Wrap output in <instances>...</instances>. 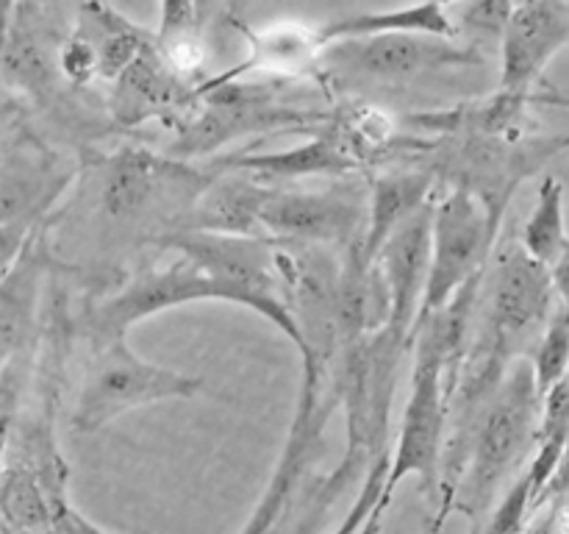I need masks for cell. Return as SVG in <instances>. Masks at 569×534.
<instances>
[{
    "mask_svg": "<svg viewBox=\"0 0 569 534\" xmlns=\"http://www.w3.org/2000/svg\"><path fill=\"white\" fill-rule=\"evenodd\" d=\"M322 50L328 44L348 42V39L383 37V33H426V37L459 39V26L453 20L450 6L442 3H420L406 6V9L387 11H359V14L342 17V20L326 22L317 28Z\"/></svg>",
    "mask_w": 569,
    "mask_h": 534,
    "instance_id": "44dd1931",
    "label": "cell"
},
{
    "mask_svg": "<svg viewBox=\"0 0 569 534\" xmlns=\"http://www.w3.org/2000/svg\"><path fill=\"white\" fill-rule=\"evenodd\" d=\"M569 243L565 215V181L545 176L537 189V204L520 231V245L539 265L550 267Z\"/></svg>",
    "mask_w": 569,
    "mask_h": 534,
    "instance_id": "603a6c76",
    "label": "cell"
},
{
    "mask_svg": "<svg viewBox=\"0 0 569 534\" xmlns=\"http://www.w3.org/2000/svg\"><path fill=\"white\" fill-rule=\"evenodd\" d=\"M81 165L56 154L33 134H20L0 154V226H44L76 184Z\"/></svg>",
    "mask_w": 569,
    "mask_h": 534,
    "instance_id": "8fae6325",
    "label": "cell"
},
{
    "mask_svg": "<svg viewBox=\"0 0 569 534\" xmlns=\"http://www.w3.org/2000/svg\"><path fill=\"white\" fill-rule=\"evenodd\" d=\"M217 172V170H214ZM270 187L244 172H217L170 231H206L261 237V209Z\"/></svg>",
    "mask_w": 569,
    "mask_h": 534,
    "instance_id": "d6986e66",
    "label": "cell"
},
{
    "mask_svg": "<svg viewBox=\"0 0 569 534\" xmlns=\"http://www.w3.org/2000/svg\"><path fill=\"white\" fill-rule=\"evenodd\" d=\"M248 56L231 70H222L217 76H209L206 81L211 83H231L239 81L248 72H264V76L292 78L311 76L320 72V33L317 28H306L303 22H272L261 31H248Z\"/></svg>",
    "mask_w": 569,
    "mask_h": 534,
    "instance_id": "ffe728a7",
    "label": "cell"
},
{
    "mask_svg": "<svg viewBox=\"0 0 569 534\" xmlns=\"http://www.w3.org/2000/svg\"><path fill=\"white\" fill-rule=\"evenodd\" d=\"M100 167L103 176L98 200L106 217L137 220L170 206L172 226L187 215L194 198L217 176L211 167H198L194 161H181L170 154H156L144 145H120L100 161Z\"/></svg>",
    "mask_w": 569,
    "mask_h": 534,
    "instance_id": "8992f818",
    "label": "cell"
},
{
    "mask_svg": "<svg viewBox=\"0 0 569 534\" xmlns=\"http://www.w3.org/2000/svg\"><path fill=\"white\" fill-rule=\"evenodd\" d=\"M531 367L533 378H537L539 393L545 395L553 387H559L569 373V312L556 306L553 317L545 326L542 337H539L537 348L531 350Z\"/></svg>",
    "mask_w": 569,
    "mask_h": 534,
    "instance_id": "cb8c5ba5",
    "label": "cell"
},
{
    "mask_svg": "<svg viewBox=\"0 0 569 534\" xmlns=\"http://www.w3.org/2000/svg\"><path fill=\"white\" fill-rule=\"evenodd\" d=\"M48 226V222H44ZM42 226H0V281L9 276L11 267L20 261L26 248L31 245L33 234Z\"/></svg>",
    "mask_w": 569,
    "mask_h": 534,
    "instance_id": "f1b7e54d",
    "label": "cell"
},
{
    "mask_svg": "<svg viewBox=\"0 0 569 534\" xmlns=\"http://www.w3.org/2000/svg\"><path fill=\"white\" fill-rule=\"evenodd\" d=\"M533 106H569V98L559 89L548 92L498 89L489 98L465 100L450 109L406 111L398 120L406 134L426 139H506L526 137L528 115Z\"/></svg>",
    "mask_w": 569,
    "mask_h": 534,
    "instance_id": "7c38bea8",
    "label": "cell"
},
{
    "mask_svg": "<svg viewBox=\"0 0 569 534\" xmlns=\"http://www.w3.org/2000/svg\"><path fill=\"white\" fill-rule=\"evenodd\" d=\"M331 117V115H328ZM206 167L217 172H244L267 187H281L283 181L298 178H337V181H353L367 172L365 159L359 150L348 142L339 128L331 122L311 134L309 142L295 145L289 150H270V154H220L217 159L206 161Z\"/></svg>",
    "mask_w": 569,
    "mask_h": 534,
    "instance_id": "4fadbf2b",
    "label": "cell"
},
{
    "mask_svg": "<svg viewBox=\"0 0 569 534\" xmlns=\"http://www.w3.org/2000/svg\"><path fill=\"white\" fill-rule=\"evenodd\" d=\"M545 398L531 359H520L481 415L459 437L445 439L437 510L426 534H439L453 512L472 528L489 517L506 490L528 471L537 454Z\"/></svg>",
    "mask_w": 569,
    "mask_h": 534,
    "instance_id": "6da1fadb",
    "label": "cell"
},
{
    "mask_svg": "<svg viewBox=\"0 0 569 534\" xmlns=\"http://www.w3.org/2000/svg\"><path fill=\"white\" fill-rule=\"evenodd\" d=\"M569 134H526L506 139H433L422 159L439 176V189H467L506 220L522 181L567 154Z\"/></svg>",
    "mask_w": 569,
    "mask_h": 534,
    "instance_id": "277c9868",
    "label": "cell"
},
{
    "mask_svg": "<svg viewBox=\"0 0 569 534\" xmlns=\"http://www.w3.org/2000/svg\"><path fill=\"white\" fill-rule=\"evenodd\" d=\"M56 267L59 261L48 245V226H42L0 281V365L37 350L42 337L44 281Z\"/></svg>",
    "mask_w": 569,
    "mask_h": 534,
    "instance_id": "e0dca14e",
    "label": "cell"
},
{
    "mask_svg": "<svg viewBox=\"0 0 569 534\" xmlns=\"http://www.w3.org/2000/svg\"><path fill=\"white\" fill-rule=\"evenodd\" d=\"M326 111L298 109L283 100L272 87L259 83H211L200 81L194 87V103L172 122L176 139L167 154L181 161L217 159V150L239 137H264L278 131H320L328 122Z\"/></svg>",
    "mask_w": 569,
    "mask_h": 534,
    "instance_id": "7a4b0ae2",
    "label": "cell"
},
{
    "mask_svg": "<svg viewBox=\"0 0 569 534\" xmlns=\"http://www.w3.org/2000/svg\"><path fill=\"white\" fill-rule=\"evenodd\" d=\"M33 356H37V350L14 356L6 365H0V459L9 451L17 423L22 417V404H26L28 387L33 382V362H37Z\"/></svg>",
    "mask_w": 569,
    "mask_h": 534,
    "instance_id": "d4e9b609",
    "label": "cell"
},
{
    "mask_svg": "<svg viewBox=\"0 0 569 534\" xmlns=\"http://www.w3.org/2000/svg\"><path fill=\"white\" fill-rule=\"evenodd\" d=\"M0 534H31V532H17V528H9V526H3V523H0Z\"/></svg>",
    "mask_w": 569,
    "mask_h": 534,
    "instance_id": "836d02e7",
    "label": "cell"
},
{
    "mask_svg": "<svg viewBox=\"0 0 569 534\" xmlns=\"http://www.w3.org/2000/svg\"><path fill=\"white\" fill-rule=\"evenodd\" d=\"M561 387H565V393H567V404H569V373H567L565 382H561ZM567 454H569V451H567Z\"/></svg>",
    "mask_w": 569,
    "mask_h": 534,
    "instance_id": "e575fe53",
    "label": "cell"
},
{
    "mask_svg": "<svg viewBox=\"0 0 569 534\" xmlns=\"http://www.w3.org/2000/svg\"><path fill=\"white\" fill-rule=\"evenodd\" d=\"M367 215V184L361 187L353 181H337L333 189L270 187L261 209V237L345 250L365 243Z\"/></svg>",
    "mask_w": 569,
    "mask_h": 534,
    "instance_id": "9c48e42d",
    "label": "cell"
},
{
    "mask_svg": "<svg viewBox=\"0 0 569 534\" xmlns=\"http://www.w3.org/2000/svg\"><path fill=\"white\" fill-rule=\"evenodd\" d=\"M206 300L242 306V298L231 287L211 278L192 261L176 256L161 267L133 273L126 284L114 287L109 295H100L87 309L83 326L87 337H126L128 328L148 317L178 306L206 304Z\"/></svg>",
    "mask_w": 569,
    "mask_h": 534,
    "instance_id": "ba28073f",
    "label": "cell"
},
{
    "mask_svg": "<svg viewBox=\"0 0 569 534\" xmlns=\"http://www.w3.org/2000/svg\"><path fill=\"white\" fill-rule=\"evenodd\" d=\"M503 234V217L467 189H439L431 222V273L420 317L448 306L483 276Z\"/></svg>",
    "mask_w": 569,
    "mask_h": 534,
    "instance_id": "52a82bcc",
    "label": "cell"
},
{
    "mask_svg": "<svg viewBox=\"0 0 569 534\" xmlns=\"http://www.w3.org/2000/svg\"><path fill=\"white\" fill-rule=\"evenodd\" d=\"M533 515H537V487H533L531 473L526 471L506 490L487 521L472 528V534H522Z\"/></svg>",
    "mask_w": 569,
    "mask_h": 534,
    "instance_id": "484cf974",
    "label": "cell"
},
{
    "mask_svg": "<svg viewBox=\"0 0 569 534\" xmlns=\"http://www.w3.org/2000/svg\"><path fill=\"white\" fill-rule=\"evenodd\" d=\"M553 498H569V454L565 456V462L559 465V471H556L553 482H550L548 490H545L539 510H542V506L548 504V501H553Z\"/></svg>",
    "mask_w": 569,
    "mask_h": 534,
    "instance_id": "1f68e13d",
    "label": "cell"
},
{
    "mask_svg": "<svg viewBox=\"0 0 569 534\" xmlns=\"http://www.w3.org/2000/svg\"><path fill=\"white\" fill-rule=\"evenodd\" d=\"M569 44V3H515L500 37V83L506 92H539L550 61Z\"/></svg>",
    "mask_w": 569,
    "mask_h": 534,
    "instance_id": "9a60e30c",
    "label": "cell"
},
{
    "mask_svg": "<svg viewBox=\"0 0 569 534\" xmlns=\"http://www.w3.org/2000/svg\"><path fill=\"white\" fill-rule=\"evenodd\" d=\"M72 504H61L33 467L14 456L0 459V523L17 532L59 534V517Z\"/></svg>",
    "mask_w": 569,
    "mask_h": 534,
    "instance_id": "7402d4cb",
    "label": "cell"
},
{
    "mask_svg": "<svg viewBox=\"0 0 569 534\" xmlns=\"http://www.w3.org/2000/svg\"><path fill=\"white\" fill-rule=\"evenodd\" d=\"M481 65H487V53L478 44H461L459 39L426 37V33L348 39V42L328 44L320 56V70L348 72L367 81H403L422 72Z\"/></svg>",
    "mask_w": 569,
    "mask_h": 534,
    "instance_id": "30bf717a",
    "label": "cell"
},
{
    "mask_svg": "<svg viewBox=\"0 0 569 534\" xmlns=\"http://www.w3.org/2000/svg\"><path fill=\"white\" fill-rule=\"evenodd\" d=\"M389 456L392 454H387V456H381V459L372 462L370 471H367V476L361 478V487H359V495H356L353 506H350L348 515L342 517V523L333 528V534H361V528L367 526V521L372 517L376 506L381 504L383 495L389 493L387 490Z\"/></svg>",
    "mask_w": 569,
    "mask_h": 534,
    "instance_id": "4316f807",
    "label": "cell"
},
{
    "mask_svg": "<svg viewBox=\"0 0 569 534\" xmlns=\"http://www.w3.org/2000/svg\"><path fill=\"white\" fill-rule=\"evenodd\" d=\"M59 534H109V532H103L98 523H92L87 515H81L76 506H70V510L59 517Z\"/></svg>",
    "mask_w": 569,
    "mask_h": 534,
    "instance_id": "4dcf8cb0",
    "label": "cell"
},
{
    "mask_svg": "<svg viewBox=\"0 0 569 534\" xmlns=\"http://www.w3.org/2000/svg\"><path fill=\"white\" fill-rule=\"evenodd\" d=\"M439 195V176L426 161H411V165H392L376 170L367 181V198H370V215H367V237L365 254L372 256L381 250V245L398 231L403 222H409L417 211L433 204Z\"/></svg>",
    "mask_w": 569,
    "mask_h": 534,
    "instance_id": "ac0fdd59",
    "label": "cell"
},
{
    "mask_svg": "<svg viewBox=\"0 0 569 534\" xmlns=\"http://www.w3.org/2000/svg\"><path fill=\"white\" fill-rule=\"evenodd\" d=\"M450 11H453V20L456 26H459V31L461 26H467L472 28V31L503 37L511 11H515V3H500V0H492V3L450 6Z\"/></svg>",
    "mask_w": 569,
    "mask_h": 534,
    "instance_id": "83f0119b",
    "label": "cell"
},
{
    "mask_svg": "<svg viewBox=\"0 0 569 534\" xmlns=\"http://www.w3.org/2000/svg\"><path fill=\"white\" fill-rule=\"evenodd\" d=\"M64 37H56L44 6L0 3V78L6 87L39 103L53 98Z\"/></svg>",
    "mask_w": 569,
    "mask_h": 534,
    "instance_id": "5bb4252c",
    "label": "cell"
},
{
    "mask_svg": "<svg viewBox=\"0 0 569 534\" xmlns=\"http://www.w3.org/2000/svg\"><path fill=\"white\" fill-rule=\"evenodd\" d=\"M203 389V376L153 365L133 354L126 337H89L70 423L78 434H94L128 412L161 400H189Z\"/></svg>",
    "mask_w": 569,
    "mask_h": 534,
    "instance_id": "3957f363",
    "label": "cell"
},
{
    "mask_svg": "<svg viewBox=\"0 0 569 534\" xmlns=\"http://www.w3.org/2000/svg\"><path fill=\"white\" fill-rule=\"evenodd\" d=\"M548 270H550V281H553L556 300H559L561 309L569 312V243L565 245L559 259H556Z\"/></svg>",
    "mask_w": 569,
    "mask_h": 534,
    "instance_id": "f546056e",
    "label": "cell"
},
{
    "mask_svg": "<svg viewBox=\"0 0 569 534\" xmlns=\"http://www.w3.org/2000/svg\"><path fill=\"white\" fill-rule=\"evenodd\" d=\"M392 498H395L392 493L383 495L381 504L376 506V512H372V517H370V521H367V526L361 528V534H381V528H383V517H387L389 504H392Z\"/></svg>",
    "mask_w": 569,
    "mask_h": 534,
    "instance_id": "d6a6232c",
    "label": "cell"
},
{
    "mask_svg": "<svg viewBox=\"0 0 569 534\" xmlns=\"http://www.w3.org/2000/svg\"><path fill=\"white\" fill-rule=\"evenodd\" d=\"M161 254L181 256L211 278L231 287L242 298L244 309L267 317L278 332L300 348V332L283 298L281 276L276 265V243L264 237H228L206 231H161L150 239Z\"/></svg>",
    "mask_w": 569,
    "mask_h": 534,
    "instance_id": "5b68a950",
    "label": "cell"
},
{
    "mask_svg": "<svg viewBox=\"0 0 569 534\" xmlns=\"http://www.w3.org/2000/svg\"><path fill=\"white\" fill-rule=\"evenodd\" d=\"M433 204H428L409 222H403L372 256V265L389 295L387 326L409 337L411 348H415V328L420 320L422 300H426L428 273H431Z\"/></svg>",
    "mask_w": 569,
    "mask_h": 534,
    "instance_id": "2e32d148",
    "label": "cell"
}]
</instances>
